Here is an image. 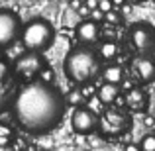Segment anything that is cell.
I'll use <instances>...</instances> for the list:
<instances>
[{
  "mask_svg": "<svg viewBox=\"0 0 155 151\" xmlns=\"http://www.w3.org/2000/svg\"><path fill=\"white\" fill-rule=\"evenodd\" d=\"M67 100L51 83H28L14 98V118L24 132L31 136L47 133L61 122Z\"/></svg>",
  "mask_w": 155,
  "mask_h": 151,
  "instance_id": "cell-1",
  "label": "cell"
},
{
  "mask_svg": "<svg viewBox=\"0 0 155 151\" xmlns=\"http://www.w3.org/2000/svg\"><path fill=\"white\" fill-rule=\"evenodd\" d=\"M63 69L69 80H73L75 84H87L98 75L100 59L92 49L79 45V47H73L67 53Z\"/></svg>",
  "mask_w": 155,
  "mask_h": 151,
  "instance_id": "cell-2",
  "label": "cell"
},
{
  "mask_svg": "<svg viewBox=\"0 0 155 151\" xmlns=\"http://www.w3.org/2000/svg\"><path fill=\"white\" fill-rule=\"evenodd\" d=\"M55 39V28L43 18H35L22 30V43L28 51H45Z\"/></svg>",
  "mask_w": 155,
  "mask_h": 151,
  "instance_id": "cell-3",
  "label": "cell"
},
{
  "mask_svg": "<svg viewBox=\"0 0 155 151\" xmlns=\"http://www.w3.org/2000/svg\"><path fill=\"white\" fill-rule=\"evenodd\" d=\"M130 39H132V45L140 53H147L155 47V30L149 24L140 22L130 28Z\"/></svg>",
  "mask_w": 155,
  "mask_h": 151,
  "instance_id": "cell-4",
  "label": "cell"
},
{
  "mask_svg": "<svg viewBox=\"0 0 155 151\" xmlns=\"http://www.w3.org/2000/svg\"><path fill=\"white\" fill-rule=\"evenodd\" d=\"M130 126V120L122 110H106L98 120V128L104 136H118Z\"/></svg>",
  "mask_w": 155,
  "mask_h": 151,
  "instance_id": "cell-5",
  "label": "cell"
},
{
  "mask_svg": "<svg viewBox=\"0 0 155 151\" xmlns=\"http://www.w3.org/2000/svg\"><path fill=\"white\" fill-rule=\"evenodd\" d=\"M71 126L77 133L81 136H88L98 128V118L94 116L91 108H83V106H77L75 112L71 116Z\"/></svg>",
  "mask_w": 155,
  "mask_h": 151,
  "instance_id": "cell-6",
  "label": "cell"
},
{
  "mask_svg": "<svg viewBox=\"0 0 155 151\" xmlns=\"http://www.w3.org/2000/svg\"><path fill=\"white\" fill-rule=\"evenodd\" d=\"M43 65L45 63H43L41 55H39L38 51H28V53H24L20 59H16L14 71L18 73L20 77H24V79H31V77H35L41 71Z\"/></svg>",
  "mask_w": 155,
  "mask_h": 151,
  "instance_id": "cell-7",
  "label": "cell"
},
{
  "mask_svg": "<svg viewBox=\"0 0 155 151\" xmlns=\"http://www.w3.org/2000/svg\"><path fill=\"white\" fill-rule=\"evenodd\" d=\"M20 34V20L8 10H0V47L10 45Z\"/></svg>",
  "mask_w": 155,
  "mask_h": 151,
  "instance_id": "cell-8",
  "label": "cell"
},
{
  "mask_svg": "<svg viewBox=\"0 0 155 151\" xmlns=\"http://www.w3.org/2000/svg\"><path fill=\"white\" fill-rule=\"evenodd\" d=\"M75 35H77V39H79L81 43H84V45L94 43L96 39H98V35H100L98 22H94V20H84V22H81L79 26H77V30H75Z\"/></svg>",
  "mask_w": 155,
  "mask_h": 151,
  "instance_id": "cell-9",
  "label": "cell"
},
{
  "mask_svg": "<svg viewBox=\"0 0 155 151\" xmlns=\"http://www.w3.org/2000/svg\"><path fill=\"white\" fill-rule=\"evenodd\" d=\"M124 102L132 112H145L147 110V94L137 87L128 88V92L124 96Z\"/></svg>",
  "mask_w": 155,
  "mask_h": 151,
  "instance_id": "cell-10",
  "label": "cell"
},
{
  "mask_svg": "<svg viewBox=\"0 0 155 151\" xmlns=\"http://www.w3.org/2000/svg\"><path fill=\"white\" fill-rule=\"evenodd\" d=\"M134 67H136L137 77L141 79V83H151L155 79V63L147 57H140V59L134 61Z\"/></svg>",
  "mask_w": 155,
  "mask_h": 151,
  "instance_id": "cell-11",
  "label": "cell"
},
{
  "mask_svg": "<svg viewBox=\"0 0 155 151\" xmlns=\"http://www.w3.org/2000/svg\"><path fill=\"white\" fill-rule=\"evenodd\" d=\"M120 96V84H114V83H104L102 87L98 88V100L102 102L104 106L114 104V100Z\"/></svg>",
  "mask_w": 155,
  "mask_h": 151,
  "instance_id": "cell-12",
  "label": "cell"
},
{
  "mask_svg": "<svg viewBox=\"0 0 155 151\" xmlns=\"http://www.w3.org/2000/svg\"><path fill=\"white\" fill-rule=\"evenodd\" d=\"M102 77L106 83H114V84H122L124 80V69L120 65H108L102 71Z\"/></svg>",
  "mask_w": 155,
  "mask_h": 151,
  "instance_id": "cell-13",
  "label": "cell"
},
{
  "mask_svg": "<svg viewBox=\"0 0 155 151\" xmlns=\"http://www.w3.org/2000/svg\"><path fill=\"white\" fill-rule=\"evenodd\" d=\"M98 55H100V59H106V61L114 59V57L118 55V45H116L114 41H104V43H100Z\"/></svg>",
  "mask_w": 155,
  "mask_h": 151,
  "instance_id": "cell-14",
  "label": "cell"
},
{
  "mask_svg": "<svg viewBox=\"0 0 155 151\" xmlns=\"http://www.w3.org/2000/svg\"><path fill=\"white\" fill-rule=\"evenodd\" d=\"M38 75H39V80H41V83H53V80H55V73H53V69L45 67V65L41 67V71H39Z\"/></svg>",
  "mask_w": 155,
  "mask_h": 151,
  "instance_id": "cell-15",
  "label": "cell"
},
{
  "mask_svg": "<svg viewBox=\"0 0 155 151\" xmlns=\"http://www.w3.org/2000/svg\"><path fill=\"white\" fill-rule=\"evenodd\" d=\"M65 100H67V104H75V106H79L81 102L84 100V94L81 90H71L69 92V96H65Z\"/></svg>",
  "mask_w": 155,
  "mask_h": 151,
  "instance_id": "cell-16",
  "label": "cell"
},
{
  "mask_svg": "<svg viewBox=\"0 0 155 151\" xmlns=\"http://www.w3.org/2000/svg\"><path fill=\"white\" fill-rule=\"evenodd\" d=\"M140 147H141V151H155V136H145L143 140L140 141Z\"/></svg>",
  "mask_w": 155,
  "mask_h": 151,
  "instance_id": "cell-17",
  "label": "cell"
},
{
  "mask_svg": "<svg viewBox=\"0 0 155 151\" xmlns=\"http://www.w3.org/2000/svg\"><path fill=\"white\" fill-rule=\"evenodd\" d=\"M6 80H8V65L4 63V61H0V96H2V92H4Z\"/></svg>",
  "mask_w": 155,
  "mask_h": 151,
  "instance_id": "cell-18",
  "label": "cell"
},
{
  "mask_svg": "<svg viewBox=\"0 0 155 151\" xmlns=\"http://www.w3.org/2000/svg\"><path fill=\"white\" fill-rule=\"evenodd\" d=\"M104 20L110 24V26H118V24L122 22V16H120V14H118V12L112 8L110 12H106V14H104Z\"/></svg>",
  "mask_w": 155,
  "mask_h": 151,
  "instance_id": "cell-19",
  "label": "cell"
},
{
  "mask_svg": "<svg viewBox=\"0 0 155 151\" xmlns=\"http://www.w3.org/2000/svg\"><path fill=\"white\" fill-rule=\"evenodd\" d=\"M112 8H114L112 0H98V10H102L104 14H106V12H110Z\"/></svg>",
  "mask_w": 155,
  "mask_h": 151,
  "instance_id": "cell-20",
  "label": "cell"
},
{
  "mask_svg": "<svg viewBox=\"0 0 155 151\" xmlns=\"http://www.w3.org/2000/svg\"><path fill=\"white\" fill-rule=\"evenodd\" d=\"M91 20H94V22H100V20H104V12L98 10V8L91 10Z\"/></svg>",
  "mask_w": 155,
  "mask_h": 151,
  "instance_id": "cell-21",
  "label": "cell"
},
{
  "mask_svg": "<svg viewBox=\"0 0 155 151\" xmlns=\"http://www.w3.org/2000/svg\"><path fill=\"white\" fill-rule=\"evenodd\" d=\"M77 12H79L81 16H84V18H87V16H91V8H88L87 4H81V6L77 8Z\"/></svg>",
  "mask_w": 155,
  "mask_h": 151,
  "instance_id": "cell-22",
  "label": "cell"
},
{
  "mask_svg": "<svg viewBox=\"0 0 155 151\" xmlns=\"http://www.w3.org/2000/svg\"><path fill=\"white\" fill-rule=\"evenodd\" d=\"M126 151H141V147H140V143H128Z\"/></svg>",
  "mask_w": 155,
  "mask_h": 151,
  "instance_id": "cell-23",
  "label": "cell"
},
{
  "mask_svg": "<svg viewBox=\"0 0 155 151\" xmlns=\"http://www.w3.org/2000/svg\"><path fill=\"white\" fill-rule=\"evenodd\" d=\"M84 4H87V6L91 8V10H94V8H98V0H87Z\"/></svg>",
  "mask_w": 155,
  "mask_h": 151,
  "instance_id": "cell-24",
  "label": "cell"
},
{
  "mask_svg": "<svg viewBox=\"0 0 155 151\" xmlns=\"http://www.w3.org/2000/svg\"><path fill=\"white\" fill-rule=\"evenodd\" d=\"M0 136H12L10 128H6V126H0Z\"/></svg>",
  "mask_w": 155,
  "mask_h": 151,
  "instance_id": "cell-25",
  "label": "cell"
},
{
  "mask_svg": "<svg viewBox=\"0 0 155 151\" xmlns=\"http://www.w3.org/2000/svg\"><path fill=\"white\" fill-rule=\"evenodd\" d=\"M24 147V145H22V141H14V149L16 151H18V149H22Z\"/></svg>",
  "mask_w": 155,
  "mask_h": 151,
  "instance_id": "cell-26",
  "label": "cell"
},
{
  "mask_svg": "<svg viewBox=\"0 0 155 151\" xmlns=\"http://www.w3.org/2000/svg\"><path fill=\"white\" fill-rule=\"evenodd\" d=\"M124 2H126V0H112V4H114V6H122Z\"/></svg>",
  "mask_w": 155,
  "mask_h": 151,
  "instance_id": "cell-27",
  "label": "cell"
},
{
  "mask_svg": "<svg viewBox=\"0 0 155 151\" xmlns=\"http://www.w3.org/2000/svg\"><path fill=\"white\" fill-rule=\"evenodd\" d=\"M153 63H155V57H153Z\"/></svg>",
  "mask_w": 155,
  "mask_h": 151,
  "instance_id": "cell-28",
  "label": "cell"
},
{
  "mask_svg": "<svg viewBox=\"0 0 155 151\" xmlns=\"http://www.w3.org/2000/svg\"><path fill=\"white\" fill-rule=\"evenodd\" d=\"M153 2H155V0H153Z\"/></svg>",
  "mask_w": 155,
  "mask_h": 151,
  "instance_id": "cell-29",
  "label": "cell"
}]
</instances>
